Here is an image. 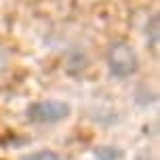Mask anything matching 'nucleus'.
<instances>
[{
	"instance_id": "obj_3",
	"label": "nucleus",
	"mask_w": 160,
	"mask_h": 160,
	"mask_svg": "<svg viewBox=\"0 0 160 160\" xmlns=\"http://www.w3.org/2000/svg\"><path fill=\"white\" fill-rule=\"evenodd\" d=\"M97 160H122V152L114 145H101L95 150Z\"/></svg>"
},
{
	"instance_id": "obj_6",
	"label": "nucleus",
	"mask_w": 160,
	"mask_h": 160,
	"mask_svg": "<svg viewBox=\"0 0 160 160\" xmlns=\"http://www.w3.org/2000/svg\"><path fill=\"white\" fill-rule=\"evenodd\" d=\"M139 160H148V158H139Z\"/></svg>"
},
{
	"instance_id": "obj_4",
	"label": "nucleus",
	"mask_w": 160,
	"mask_h": 160,
	"mask_svg": "<svg viewBox=\"0 0 160 160\" xmlns=\"http://www.w3.org/2000/svg\"><path fill=\"white\" fill-rule=\"evenodd\" d=\"M23 160H61V156L53 150H40V152H34L30 156H25Z\"/></svg>"
},
{
	"instance_id": "obj_2",
	"label": "nucleus",
	"mask_w": 160,
	"mask_h": 160,
	"mask_svg": "<svg viewBox=\"0 0 160 160\" xmlns=\"http://www.w3.org/2000/svg\"><path fill=\"white\" fill-rule=\"evenodd\" d=\"M70 116V105L63 101H55V99H48V101H38L32 103L28 108V118L34 122H59Z\"/></svg>"
},
{
	"instance_id": "obj_5",
	"label": "nucleus",
	"mask_w": 160,
	"mask_h": 160,
	"mask_svg": "<svg viewBox=\"0 0 160 160\" xmlns=\"http://www.w3.org/2000/svg\"><path fill=\"white\" fill-rule=\"evenodd\" d=\"M4 65H7V57H4V53L0 51V72L4 70Z\"/></svg>"
},
{
	"instance_id": "obj_1",
	"label": "nucleus",
	"mask_w": 160,
	"mask_h": 160,
	"mask_svg": "<svg viewBox=\"0 0 160 160\" xmlns=\"http://www.w3.org/2000/svg\"><path fill=\"white\" fill-rule=\"evenodd\" d=\"M110 72L118 78H127L131 74L137 72V55L135 51L128 47V44H114L112 51H110Z\"/></svg>"
}]
</instances>
